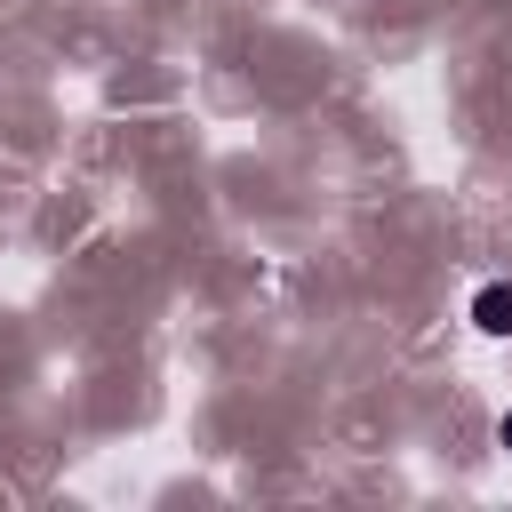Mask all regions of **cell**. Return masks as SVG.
Here are the masks:
<instances>
[{"label": "cell", "instance_id": "cell-1", "mask_svg": "<svg viewBox=\"0 0 512 512\" xmlns=\"http://www.w3.org/2000/svg\"><path fill=\"white\" fill-rule=\"evenodd\" d=\"M472 328H480V336H512V280H488V288L472 296Z\"/></svg>", "mask_w": 512, "mask_h": 512}, {"label": "cell", "instance_id": "cell-2", "mask_svg": "<svg viewBox=\"0 0 512 512\" xmlns=\"http://www.w3.org/2000/svg\"><path fill=\"white\" fill-rule=\"evenodd\" d=\"M496 440H504V448H512V408H504V424H496Z\"/></svg>", "mask_w": 512, "mask_h": 512}]
</instances>
